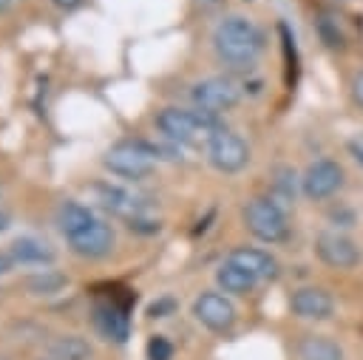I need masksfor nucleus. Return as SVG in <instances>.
Masks as SVG:
<instances>
[{
  "mask_svg": "<svg viewBox=\"0 0 363 360\" xmlns=\"http://www.w3.org/2000/svg\"><path fill=\"white\" fill-rule=\"evenodd\" d=\"M94 221H96V215L91 213V207H85L79 201H62L60 210H57V227H60V232L65 238L79 232V230H85Z\"/></svg>",
  "mask_w": 363,
  "mask_h": 360,
  "instance_id": "dca6fc26",
  "label": "nucleus"
},
{
  "mask_svg": "<svg viewBox=\"0 0 363 360\" xmlns=\"http://www.w3.org/2000/svg\"><path fill=\"white\" fill-rule=\"evenodd\" d=\"M343 184V167L332 159H318L306 167L303 179H301V190L306 198L312 201H323L329 196H335Z\"/></svg>",
  "mask_w": 363,
  "mask_h": 360,
  "instance_id": "6e6552de",
  "label": "nucleus"
},
{
  "mask_svg": "<svg viewBox=\"0 0 363 360\" xmlns=\"http://www.w3.org/2000/svg\"><path fill=\"white\" fill-rule=\"evenodd\" d=\"M57 9H62V11H71V9H77L82 0H51Z\"/></svg>",
  "mask_w": 363,
  "mask_h": 360,
  "instance_id": "bb28decb",
  "label": "nucleus"
},
{
  "mask_svg": "<svg viewBox=\"0 0 363 360\" xmlns=\"http://www.w3.org/2000/svg\"><path fill=\"white\" fill-rule=\"evenodd\" d=\"M213 48L224 65L250 68V65H255L258 54L264 51V31L241 14H230L216 26Z\"/></svg>",
  "mask_w": 363,
  "mask_h": 360,
  "instance_id": "f257e3e1",
  "label": "nucleus"
},
{
  "mask_svg": "<svg viewBox=\"0 0 363 360\" xmlns=\"http://www.w3.org/2000/svg\"><path fill=\"white\" fill-rule=\"evenodd\" d=\"M173 309H176V300H173V298H162V300L150 303L147 315H150V317H167V312H173Z\"/></svg>",
  "mask_w": 363,
  "mask_h": 360,
  "instance_id": "5701e85b",
  "label": "nucleus"
},
{
  "mask_svg": "<svg viewBox=\"0 0 363 360\" xmlns=\"http://www.w3.org/2000/svg\"><path fill=\"white\" fill-rule=\"evenodd\" d=\"M230 264L247 269L255 281H275L278 278V261L264 252V249H255V247H235L230 255H227Z\"/></svg>",
  "mask_w": 363,
  "mask_h": 360,
  "instance_id": "4468645a",
  "label": "nucleus"
},
{
  "mask_svg": "<svg viewBox=\"0 0 363 360\" xmlns=\"http://www.w3.org/2000/svg\"><path fill=\"white\" fill-rule=\"evenodd\" d=\"M91 190H94L99 207H105L111 215L125 218L128 224H130V221H139V218H145V215H150V213H147V204H145L136 193H130V190H125V187H119V184L99 181V184H94Z\"/></svg>",
  "mask_w": 363,
  "mask_h": 360,
  "instance_id": "0eeeda50",
  "label": "nucleus"
},
{
  "mask_svg": "<svg viewBox=\"0 0 363 360\" xmlns=\"http://www.w3.org/2000/svg\"><path fill=\"white\" fill-rule=\"evenodd\" d=\"M244 224L264 244H281L289 235L286 213L278 207L275 198H252L244 207Z\"/></svg>",
  "mask_w": 363,
  "mask_h": 360,
  "instance_id": "20e7f679",
  "label": "nucleus"
},
{
  "mask_svg": "<svg viewBox=\"0 0 363 360\" xmlns=\"http://www.w3.org/2000/svg\"><path fill=\"white\" fill-rule=\"evenodd\" d=\"M289 306L303 320H326L335 312L332 295L326 289H320V286H301V289H295L292 298H289Z\"/></svg>",
  "mask_w": 363,
  "mask_h": 360,
  "instance_id": "ddd939ff",
  "label": "nucleus"
},
{
  "mask_svg": "<svg viewBox=\"0 0 363 360\" xmlns=\"http://www.w3.org/2000/svg\"><path fill=\"white\" fill-rule=\"evenodd\" d=\"M318 31H320V40H323L329 48H343V31H340V26H337L335 17L323 14V17L318 20Z\"/></svg>",
  "mask_w": 363,
  "mask_h": 360,
  "instance_id": "412c9836",
  "label": "nucleus"
},
{
  "mask_svg": "<svg viewBox=\"0 0 363 360\" xmlns=\"http://www.w3.org/2000/svg\"><path fill=\"white\" fill-rule=\"evenodd\" d=\"M9 255H11V261L20 264V266H48V264H54V258H57V252L51 249V244L40 241V238H31V235L17 238V241L11 244V249H9Z\"/></svg>",
  "mask_w": 363,
  "mask_h": 360,
  "instance_id": "2eb2a0df",
  "label": "nucleus"
},
{
  "mask_svg": "<svg viewBox=\"0 0 363 360\" xmlns=\"http://www.w3.org/2000/svg\"><path fill=\"white\" fill-rule=\"evenodd\" d=\"M3 230H9V215H6V213H0V232H3Z\"/></svg>",
  "mask_w": 363,
  "mask_h": 360,
  "instance_id": "cd10ccee",
  "label": "nucleus"
},
{
  "mask_svg": "<svg viewBox=\"0 0 363 360\" xmlns=\"http://www.w3.org/2000/svg\"><path fill=\"white\" fill-rule=\"evenodd\" d=\"M11 266H14L11 255H9V252H0V275H6V272H9Z\"/></svg>",
  "mask_w": 363,
  "mask_h": 360,
  "instance_id": "a878e982",
  "label": "nucleus"
},
{
  "mask_svg": "<svg viewBox=\"0 0 363 360\" xmlns=\"http://www.w3.org/2000/svg\"><path fill=\"white\" fill-rule=\"evenodd\" d=\"M62 286H68V278L57 269H37L34 275L26 278V289L34 295H57L62 292Z\"/></svg>",
  "mask_w": 363,
  "mask_h": 360,
  "instance_id": "aec40b11",
  "label": "nucleus"
},
{
  "mask_svg": "<svg viewBox=\"0 0 363 360\" xmlns=\"http://www.w3.org/2000/svg\"><path fill=\"white\" fill-rule=\"evenodd\" d=\"M48 351L54 360H91L94 357L91 343L79 334H57L48 343Z\"/></svg>",
  "mask_w": 363,
  "mask_h": 360,
  "instance_id": "6ab92c4d",
  "label": "nucleus"
},
{
  "mask_svg": "<svg viewBox=\"0 0 363 360\" xmlns=\"http://www.w3.org/2000/svg\"><path fill=\"white\" fill-rule=\"evenodd\" d=\"M315 252L318 258L332 266V269H352L357 266L360 261V247L346 235V232H337V230H326L315 238Z\"/></svg>",
  "mask_w": 363,
  "mask_h": 360,
  "instance_id": "1a4fd4ad",
  "label": "nucleus"
},
{
  "mask_svg": "<svg viewBox=\"0 0 363 360\" xmlns=\"http://www.w3.org/2000/svg\"><path fill=\"white\" fill-rule=\"evenodd\" d=\"M94 326L105 340L125 343L130 337V317L128 309L116 300H96L94 303Z\"/></svg>",
  "mask_w": 363,
  "mask_h": 360,
  "instance_id": "f8f14e48",
  "label": "nucleus"
},
{
  "mask_svg": "<svg viewBox=\"0 0 363 360\" xmlns=\"http://www.w3.org/2000/svg\"><path fill=\"white\" fill-rule=\"evenodd\" d=\"M352 96H354V102L363 108V71L354 74V79H352Z\"/></svg>",
  "mask_w": 363,
  "mask_h": 360,
  "instance_id": "393cba45",
  "label": "nucleus"
},
{
  "mask_svg": "<svg viewBox=\"0 0 363 360\" xmlns=\"http://www.w3.org/2000/svg\"><path fill=\"white\" fill-rule=\"evenodd\" d=\"M349 153L363 164V133H354V136L349 139Z\"/></svg>",
  "mask_w": 363,
  "mask_h": 360,
  "instance_id": "b1692460",
  "label": "nucleus"
},
{
  "mask_svg": "<svg viewBox=\"0 0 363 360\" xmlns=\"http://www.w3.org/2000/svg\"><path fill=\"white\" fill-rule=\"evenodd\" d=\"M216 283L221 286V292H230V295H250L258 281H255L247 269H241V266L224 261V264L216 269Z\"/></svg>",
  "mask_w": 363,
  "mask_h": 360,
  "instance_id": "f3484780",
  "label": "nucleus"
},
{
  "mask_svg": "<svg viewBox=\"0 0 363 360\" xmlns=\"http://www.w3.org/2000/svg\"><path fill=\"white\" fill-rule=\"evenodd\" d=\"M145 351H147V360H173V343L164 334H153Z\"/></svg>",
  "mask_w": 363,
  "mask_h": 360,
  "instance_id": "4be33fe9",
  "label": "nucleus"
},
{
  "mask_svg": "<svg viewBox=\"0 0 363 360\" xmlns=\"http://www.w3.org/2000/svg\"><path fill=\"white\" fill-rule=\"evenodd\" d=\"M102 164H105V170H111L119 179L142 181V179H147L153 173L156 156H153L147 142L125 139V142H116L113 147H108V153L102 156Z\"/></svg>",
  "mask_w": 363,
  "mask_h": 360,
  "instance_id": "7ed1b4c3",
  "label": "nucleus"
},
{
  "mask_svg": "<svg viewBox=\"0 0 363 360\" xmlns=\"http://www.w3.org/2000/svg\"><path fill=\"white\" fill-rule=\"evenodd\" d=\"M295 351H298V360H343V349L323 334L301 337Z\"/></svg>",
  "mask_w": 363,
  "mask_h": 360,
  "instance_id": "a211bd4d",
  "label": "nucleus"
},
{
  "mask_svg": "<svg viewBox=\"0 0 363 360\" xmlns=\"http://www.w3.org/2000/svg\"><path fill=\"white\" fill-rule=\"evenodd\" d=\"M156 128L179 145H190V147H207L216 133L224 130V125L218 122L216 113L207 111H190V108H164L156 116Z\"/></svg>",
  "mask_w": 363,
  "mask_h": 360,
  "instance_id": "f03ea898",
  "label": "nucleus"
},
{
  "mask_svg": "<svg viewBox=\"0 0 363 360\" xmlns=\"http://www.w3.org/2000/svg\"><path fill=\"white\" fill-rule=\"evenodd\" d=\"M193 317L210 332H227L235 323V306L221 292H201L193 300Z\"/></svg>",
  "mask_w": 363,
  "mask_h": 360,
  "instance_id": "9d476101",
  "label": "nucleus"
},
{
  "mask_svg": "<svg viewBox=\"0 0 363 360\" xmlns=\"http://www.w3.org/2000/svg\"><path fill=\"white\" fill-rule=\"evenodd\" d=\"M190 96H193L199 111L218 116L224 111H233L241 102V85L233 77H207V79L193 85Z\"/></svg>",
  "mask_w": 363,
  "mask_h": 360,
  "instance_id": "39448f33",
  "label": "nucleus"
},
{
  "mask_svg": "<svg viewBox=\"0 0 363 360\" xmlns=\"http://www.w3.org/2000/svg\"><path fill=\"white\" fill-rule=\"evenodd\" d=\"M9 3H11V0H0V11H6V9H9Z\"/></svg>",
  "mask_w": 363,
  "mask_h": 360,
  "instance_id": "c85d7f7f",
  "label": "nucleus"
},
{
  "mask_svg": "<svg viewBox=\"0 0 363 360\" xmlns=\"http://www.w3.org/2000/svg\"><path fill=\"white\" fill-rule=\"evenodd\" d=\"M65 241H68V249L74 255H79V258H105L113 249L116 235H113V227L108 221L96 218L94 224H88L85 230L68 235Z\"/></svg>",
  "mask_w": 363,
  "mask_h": 360,
  "instance_id": "9b49d317",
  "label": "nucleus"
},
{
  "mask_svg": "<svg viewBox=\"0 0 363 360\" xmlns=\"http://www.w3.org/2000/svg\"><path fill=\"white\" fill-rule=\"evenodd\" d=\"M207 159H210V164L218 170V173H238V170H244L247 167V162H250V145L238 136V133H233V130H221V133H216V139L207 145Z\"/></svg>",
  "mask_w": 363,
  "mask_h": 360,
  "instance_id": "423d86ee",
  "label": "nucleus"
}]
</instances>
